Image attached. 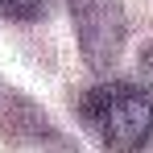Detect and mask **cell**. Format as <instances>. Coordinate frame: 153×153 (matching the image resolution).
Instances as JSON below:
<instances>
[{"label": "cell", "instance_id": "obj_1", "mask_svg": "<svg viewBox=\"0 0 153 153\" xmlns=\"http://www.w3.org/2000/svg\"><path fill=\"white\" fill-rule=\"evenodd\" d=\"M83 120L112 153H137L153 137V100L132 83H100L83 95Z\"/></svg>", "mask_w": 153, "mask_h": 153}, {"label": "cell", "instance_id": "obj_2", "mask_svg": "<svg viewBox=\"0 0 153 153\" xmlns=\"http://www.w3.org/2000/svg\"><path fill=\"white\" fill-rule=\"evenodd\" d=\"M71 21H75L79 50L87 58V66L95 71L116 66L128 42V21L120 0H71Z\"/></svg>", "mask_w": 153, "mask_h": 153}, {"label": "cell", "instance_id": "obj_3", "mask_svg": "<svg viewBox=\"0 0 153 153\" xmlns=\"http://www.w3.org/2000/svg\"><path fill=\"white\" fill-rule=\"evenodd\" d=\"M0 13L13 21H42L50 13V0H0Z\"/></svg>", "mask_w": 153, "mask_h": 153}]
</instances>
